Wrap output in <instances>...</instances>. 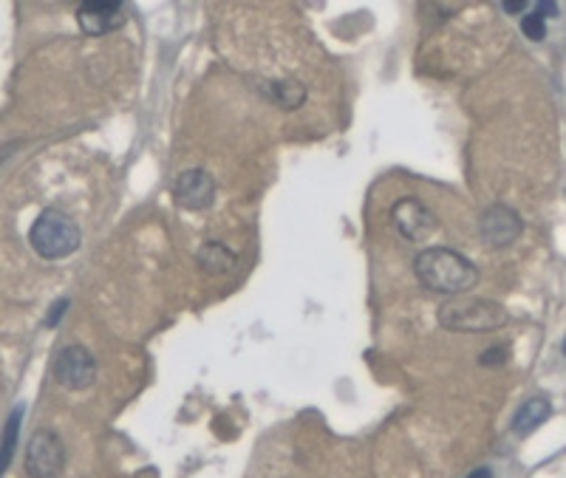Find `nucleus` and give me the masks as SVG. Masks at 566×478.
<instances>
[{
    "instance_id": "obj_1",
    "label": "nucleus",
    "mask_w": 566,
    "mask_h": 478,
    "mask_svg": "<svg viewBox=\"0 0 566 478\" xmlns=\"http://www.w3.org/2000/svg\"><path fill=\"white\" fill-rule=\"evenodd\" d=\"M414 272L419 283H424L431 292L439 295H462L479 283V269L464 255L444 247L419 252L414 260Z\"/></svg>"
},
{
    "instance_id": "obj_2",
    "label": "nucleus",
    "mask_w": 566,
    "mask_h": 478,
    "mask_svg": "<svg viewBox=\"0 0 566 478\" xmlns=\"http://www.w3.org/2000/svg\"><path fill=\"white\" fill-rule=\"evenodd\" d=\"M439 326L451 331H495L510 323V312L495 300H482V298H451L439 306Z\"/></svg>"
},
{
    "instance_id": "obj_3",
    "label": "nucleus",
    "mask_w": 566,
    "mask_h": 478,
    "mask_svg": "<svg viewBox=\"0 0 566 478\" xmlns=\"http://www.w3.org/2000/svg\"><path fill=\"white\" fill-rule=\"evenodd\" d=\"M29 241L40 258L57 260V258H68L71 252H77L83 235H80V227L74 224V219H68L65 212L43 210L29 232Z\"/></svg>"
},
{
    "instance_id": "obj_4",
    "label": "nucleus",
    "mask_w": 566,
    "mask_h": 478,
    "mask_svg": "<svg viewBox=\"0 0 566 478\" xmlns=\"http://www.w3.org/2000/svg\"><path fill=\"white\" fill-rule=\"evenodd\" d=\"M65 450L57 434L52 430H37L26 450V473L32 478H57L63 473Z\"/></svg>"
},
{
    "instance_id": "obj_5",
    "label": "nucleus",
    "mask_w": 566,
    "mask_h": 478,
    "mask_svg": "<svg viewBox=\"0 0 566 478\" xmlns=\"http://www.w3.org/2000/svg\"><path fill=\"white\" fill-rule=\"evenodd\" d=\"M54 376L71 391H83L97 379V360L85 346H65L54 360Z\"/></svg>"
},
{
    "instance_id": "obj_6",
    "label": "nucleus",
    "mask_w": 566,
    "mask_h": 478,
    "mask_svg": "<svg viewBox=\"0 0 566 478\" xmlns=\"http://www.w3.org/2000/svg\"><path fill=\"white\" fill-rule=\"evenodd\" d=\"M391 221L396 227V232L408 238V241H424L436 232V215L424 207L419 199H399L391 210Z\"/></svg>"
},
{
    "instance_id": "obj_7",
    "label": "nucleus",
    "mask_w": 566,
    "mask_h": 478,
    "mask_svg": "<svg viewBox=\"0 0 566 478\" xmlns=\"http://www.w3.org/2000/svg\"><path fill=\"white\" fill-rule=\"evenodd\" d=\"M482 238L493 247H507L522 235L524 224L518 219V212L510 210L507 204H493L482 212Z\"/></svg>"
},
{
    "instance_id": "obj_8",
    "label": "nucleus",
    "mask_w": 566,
    "mask_h": 478,
    "mask_svg": "<svg viewBox=\"0 0 566 478\" xmlns=\"http://www.w3.org/2000/svg\"><path fill=\"white\" fill-rule=\"evenodd\" d=\"M173 199L184 210H207L216 201V181L204 171H184L173 184Z\"/></svg>"
},
{
    "instance_id": "obj_9",
    "label": "nucleus",
    "mask_w": 566,
    "mask_h": 478,
    "mask_svg": "<svg viewBox=\"0 0 566 478\" xmlns=\"http://www.w3.org/2000/svg\"><path fill=\"white\" fill-rule=\"evenodd\" d=\"M77 23L85 34H105V32L120 29L125 23V15L120 4H97V0H88L77 12Z\"/></svg>"
},
{
    "instance_id": "obj_10",
    "label": "nucleus",
    "mask_w": 566,
    "mask_h": 478,
    "mask_svg": "<svg viewBox=\"0 0 566 478\" xmlns=\"http://www.w3.org/2000/svg\"><path fill=\"white\" fill-rule=\"evenodd\" d=\"M550 414H552V408H550V399H544V396H532V399H527L522 408L515 411V416H512V430L518 436H527V434H532V430H538L541 424H544L547 419H550Z\"/></svg>"
},
{
    "instance_id": "obj_11",
    "label": "nucleus",
    "mask_w": 566,
    "mask_h": 478,
    "mask_svg": "<svg viewBox=\"0 0 566 478\" xmlns=\"http://www.w3.org/2000/svg\"><path fill=\"white\" fill-rule=\"evenodd\" d=\"M199 260H201V267L210 269V272H227L232 267V252L221 244H204Z\"/></svg>"
},
{
    "instance_id": "obj_12",
    "label": "nucleus",
    "mask_w": 566,
    "mask_h": 478,
    "mask_svg": "<svg viewBox=\"0 0 566 478\" xmlns=\"http://www.w3.org/2000/svg\"><path fill=\"white\" fill-rule=\"evenodd\" d=\"M20 419H23V408H15V411H12V416H9V424H6V436H4V473L9 470L12 453H15V444H17Z\"/></svg>"
},
{
    "instance_id": "obj_13",
    "label": "nucleus",
    "mask_w": 566,
    "mask_h": 478,
    "mask_svg": "<svg viewBox=\"0 0 566 478\" xmlns=\"http://www.w3.org/2000/svg\"><path fill=\"white\" fill-rule=\"evenodd\" d=\"M522 32H524V37H530V40H544V37H547L544 17H538L535 12L527 15V17L522 20Z\"/></svg>"
},
{
    "instance_id": "obj_14",
    "label": "nucleus",
    "mask_w": 566,
    "mask_h": 478,
    "mask_svg": "<svg viewBox=\"0 0 566 478\" xmlns=\"http://www.w3.org/2000/svg\"><path fill=\"white\" fill-rule=\"evenodd\" d=\"M479 363H482L484 368H502V366L507 363V348H504V346H493V348H487V351L479 356Z\"/></svg>"
},
{
    "instance_id": "obj_15",
    "label": "nucleus",
    "mask_w": 566,
    "mask_h": 478,
    "mask_svg": "<svg viewBox=\"0 0 566 478\" xmlns=\"http://www.w3.org/2000/svg\"><path fill=\"white\" fill-rule=\"evenodd\" d=\"M532 12H535L538 17H555V15H558V6L552 4V0H538Z\"/></svg>"
},
{
    "instance_id": "obj_16",
    "label": "nucleus",
    "mask_w": 566,
    "mask_h": 478,
    "mask_svg": "<svg viewBox=\"0 0 566 478\" xmlns=\"http://www.w3.org/2000/svg\"><path fill=\"white\" fill-rule=\"evenodd\" d=\"M65 308H68V300H60V306H54L52 312H49V317H45V326H49V328H52V326H57Z\"/></svg>"
},
{
    "instance_id": "obj_17",
    "label": "nucleus",
    "mask_w": 566,
    "mask_h": 478,
    "mask_svg": "<svg viewBox=\"0 0 566 478\" xmlns=\"http://www.w3.org/2000/svg\"><path fill=\"white\" fill-rule=\"evenodd\" d=\"M504 9H507L510 15H515V12H524V9H527V0H507Z\"/></svg>"
},
{
    "instance_id": "obj_18",
    "label": "nucleus",
    "mask_w": 566,
    "mask_h": 478,
    "mask_svg": "<svg viewBox=\"0 0 566 478\" xmlns=\"http://www.w3.org/2000/svg\"><path fill=\"white\" fill-rule=\"evenodd\" d=\"M563 354H566V340H563Z\"/></svg>"
}]
</instances>
